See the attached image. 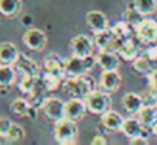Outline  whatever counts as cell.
Segmentation results:
<instances>
[{
    "instance_id": "obj_30",
    "label": "cell",
    "mask_w": 157,
    "mask_h": 145,
    "mask_svg": "<svg viewBox=\"0 0 157 145\" xmlns=\"http://www.w3.org/2000/svg\"><path fill=\"white\" fill-rule=\"evenodd\" d=\"M6 136H8L9 142H20L21 139H25L26 131H25V128L20 124H14L12 122L11 127H9V130L6 131Z\"/></svg>"
},
{
    "instance_id": "obj_28",
    "label": "cell",
    "mask_w": 157,
    "mask_h": 145,
    "mask_svg": "<svg viewBox=\"0 0 157 145\" xmlns=\"http://www.w3.org/2000/svg\"><path fill=\"white\" fill-rule=\"evenodd\" d=\"M122 17H124V20L125 22H128L133 28L145 17V15H142L137 9H136V6H134V2H131V3H128V8L124 11V14H122Z\"/></svg>"
},
{
    "instance_id": "obj_7",
    "label": "cell",
    "mask_w": 157,
    "mask_h": 145,
    "mask_svg": "<svg viewBox=\"0 0 157 145\" xmlns=\"http://www.w3.org/2000/svg\"><path fill=\"white\" fill-rule=\"evenodd\" d=\"M93 48H95V43H93V40L89 35L79 34V35H76V37H73L70 40V52H72V55H78V57L84 58V57L93 53Z\"/></svg>"
},
{
    "instance_id": "obj_34",
    "label": "cell",
    "mask_w": 157,
    "mask_h": 145,
    "mask_svg": "<svg viewBox=\"0 0 157 145\" xmlns=\"http://www.w3.org/2000/svg\"><path fill=\"white\" fill-rule=\"evenodd\" d=\"M130 144L133 145H148V138L145 135H140V136H136L133 139H130Z\"/></svg>"
},
{
    "instance_id": "obj_9",
    "label": "cell",
    "mask_w": 157,
    "mask_h": 145,
    "mask_svg": "<svg viewBox=\"0 0 157 145\" xmlns=\"http://www.w3.org/2000/svg\"><path fill=\"white\" fill-rule=\"evenodd\" d=\"M121 84H122V78L117 70H102L101 80H99L101 89H104L108 93H113L121 87Z\"/></svg>"
},
{
    "instance_id": "obj_18",
    "label": "cell",
    "mask_w": 157,
    "mask_h": 145,
    "mask_svg": "<svg viewBox=\"0 0 157 145\" xmlns=\"http://www.w3.org/2000/svg\"><path fill=\"white\" fill-rule=\"evenodd\" d=\"M43 69L44 72H51V73H56V75H66L64 72V60L61 57H58L56 53H51L44 58L43 61Z\"/></svg>"
},
{
    "instance_id": "obj_3",
    "label": "cell",
    "mask_w": 157,
    "mask_h": 145,
    "mask_svg": "<svg viewBox=\"0 0 157 145\" xmlns=\"http://www.w3.org/2000/svg\"><path fill=\"white\" fill-rule=\"evenodd\" d=\"M86 105H87V112L92 115H102L110 108L111 104V96L108 92H105L104 89H95L92 90L87 96L84 98Z\"/></svg>"
},
{
    "instance_id": "obj_4",
    "label": "cell",
    "mask_w": 157,
    "mask_h": 145,
    "mask_svg": "<svg viewBox=\"0 0 157 145\" xmlns=\"http://www.w3.org/2000/svg\"><path fill=\"white\" fill-rule=\"evenodd\" d=\"M134 37L142 45H151L157 43V20L144 17L136 26H134Z\"/></svg>"
},
{
    "instance_id": "obj_5",
    "label": "cell",
    "mask_w": 157,
    "mask_h": 145,
    "mask_svg": "<svg viewBox=\"0 0 157 145\" xmlns=\"http://www.w3.org/2000/svg\"><path fill=\"white\" fill-rule=\"evenodd\" d=\"M44 116L52 121V122H56L59 119L64 118V102L56 96H48L41 99V104H40Z\"/></svg>"
},
{
    "instance_id": "obj_15",
    "label": "cell",
    "mask_w": 157,
    "mask_h": 145,
    "mask_svg": "<svg viewBox=\"0 0 157 145\" xmlns=\"http://www.w3.org/2000/svg\"><path fill=\"white\" fill-rule=\"evenodd\" d=\"M145 130L147 128L142 125V122L139 121V118H127V119H124V124H122V128H121V131L128 139H133L136 136L145 135Z\"/></svg>"
},
{
    "instance_id": "obj_8",
    "label": "cell",
    "mask_w": 157,
    "mask_h": 145,
    "mask_svg": "<svg viewBox=\"0 0 157 145\" xmlns=\"http://www.w3.org/2000/svg\"><path fill=\"white\" fill-rule=\"evenodd\" d=\"M23 43H25V46L28 49L40 52V50H43V49L46 48L48 37H46V34L41 29L32 28V29L26 31V34L23 35Z\"/></svg>"
},
{
    "instance_id": "obj_33",
    "label": "cell",
    "mask_w": 157,
    "mask_h": 145,
    "mask_svg": "<svg viewBox=\"0 0 157 145\" xmlns=\"http://www.w3.org/2000/svg\"><path fill=\"white\" fill-rule=\"evenodd\" d=\"M145 57L153 63V61H157V43H151V45H147V49H145Z\"/></svg>"
},
{
    "instance_id": "obj_10",
    "label": "cell",
    "mask_w": 157,
    "mask_h": 145,
    "mask_svg": "<svg viewBox=\"0 0 157 145\" xmlns=\"http://www.w3.org/2000/svg\"><path fill=\"white\" fill-rule=\"evenodd\" d=\"M101 124L105 130L114 133V131H121L122 128V124H124V116L119 113V112H114V110H107L105 113L101 115Z\"/></svg>"
},
{
    "instance_id": "obj_13",
    "label": "cell",
    "mask_w": 157,
    "mask_h": 145,
    "mask_svg": "<svg viewBox=\"0 0 157 145\" xmlns=\"http://www.w3.org/2000/svg\"><path fill=\"white\" fill-rule=\"evenodd\" d=\"M86 23L93 32H99L108 28V20L101 11H89L86 14Z\"/></svg>"
},
{
    "instance_id": "obj_40",
    "label": "cell",
    "mask_w": 157,
    "mask_h": 145,
    "mask_svg": "<svg viewBox=\"0 0 157 145\" xmlns=\"http://www.w3.org/2000/svg\"><path fill=\"white\" fill-rule=\"evenodd\" d=\"M156 108H157V107H156Z\"/></svg>"
},
{
    "instance_id": "obj_38",
    "label": "cell",
    "mask_w": 157,
    "mask_h": 145,
    "mask_svg": "<svg viewBox=\"0 0 157 145\" xmlns=\"http://www.w3.org/2000/svg\"><path fill=\"white\" fill-rule=\"evenodd\" d=\"M6 144H9L8 136H6L5 133H0V145H6Z\"/></svg>"
},
{
    "instance_id": "obj_26",
    "label": "cell",
    "mask_w": 157,
    "mask_h": 145,
    "mask_svg": "<svg viewBox=\"0 0 157 145\" xmlns=\"http://www.w3.org/2000/svg\"><path fill=\"white\" fill-rule=\"evenodd\" d=\"M38 76L40 75H21V78L18 81V89L26 95L32 93L38 84Z\"/></svg>"
},
{
    "instance_id": "obj_11",
    "label": "cell",
    "mask_w": 157,
    "mask_h": 145,
    "mask_svg": "<svg viewBox=\"0 0 157 145\" xmlns=\"http://www.w3.org/2000/svg\"><path fill=\"white\" fill-rule=\"evenodd\" d=\"M121 57L116 50H99L98 53V66L102 70H117Z\"/></svg>"
},
{
    "instance_id": "obj_36",
    "label": "cell",
    "mask_w": 157,
    "mask_h": 145,
    "mask_svg": "<svg viewBox=\"0 0 157 145\" xmlns=\"http://www.w3.org/2000/svg\"><path fill=\"white\" fill-rule=\"evenodd\" d=\"M105 144H107V139H105L102 135H96L92 139V145H105Z\"/></svg>"
},
{
    "instance_id": "obj_31",
    "label": "cell",
    "mask_w": 157,
    "mask_h": 145,
    "mask_svg": "<svg viewBox=\"0 0 157 145\" xmlns=\"http://www.w3.org/2000/svg\"><path fill=\"white\" fill-rule=\"evenodd\" d=\"M142 98H144V105L157 107V92L156 90H150V89H147V90L142 93Z\"/></svg>"
},
{
    "instance_id": "obj_2",
    "label": "cell",
    "mask_w": 157,
    "mask_h": 145,
    "mask_svg": "<svg viewBox=\"0 0 157 145\" xmlns=\"http://www.w3.org/2000/svg\"><path fill=\"white\" fill-rule=\"evenodd\" d=\"M53 139L61 145H73L78 139V127L76 122L67 118H63L55 122L53 127Z\"/></svg>"
},
{
    "instance_id": "obj_23",
    "label": "cell",
    "mask_w": 157,
    "mask_h": 145,
    "mask_svg": "<svg viewBox=\"0 0 157 145\" xmlns=\"http://www.w3.org/2000/svg\"><path fill=\"white\" fill-rule=\"evenodd\" d=\"M64 76L63 75H56V73H51V72H44V75H43V78H41V81H43V86H44V89L46 90H56V89H59L61 86H63V80Z\"/></svg>"
},
{
    "instance_id": "obj_6",
    "label": "cell",
    "mask_w": 157,
    "mask_h": 145,
    "mask_svg": "<svg viewBox=\"0 0 157 145\" xmlns=\"http://www.w3.org/2000/svg\"><path fill=\"white\" fill-rule=\"evenodd\" d=\"M86 112H87V105H86L84 98L72 96L67 102H64V118L67 119L78 122L79 119L84 118Z\"/></svg>"
},
{
    "instance_id": "obj_16",
    "label": "cell",
    "mask_w": 157,
    "mask_h": 145,
    "mask_svg": "<svg viewBox=\"0 0 157 145\" xmlns=\"http://www.w3.org/2000/svg\"><path fill=\"white\" fill-rule=\"evenodd\" d=\"M122 107L125 108V112H128L131 115H137L139 110L144 107V98L139 93L128 92L122 96Z\"/></svg>"
},
{
    "instance_id": "obj_12",
    "label": "cell",
    "mask_w": 157,
    "mask_h": 145,
    "mask_svg": "<svg viewBox=\"0 0 157 145\" xmlns=\"http://www.w3.org/2000/svg\"><path fill=\"white\" fill-rule=\"evenodd\" d=\"M12 66H14L15 70L20 72L21 75H40V67H38V64H37L32 58L26 57L25 53H20L18 58L15 60V63H14Z\"/></svg>"
},
{
    "instance_id": "obj_19",
    "label": "cell",
    "mask_w": 157,
    "mask_h": 145,
    "mask_svg": "<svg viewBox=\"0 0 157 145\" xmlns=\"http://www.w3.org/2000/svg\"><path fill=\"white\" fill-rule=\"evenodd\" d=\"M20 52L12 43H0V64H14Z\"/></svg>"
},
{
    "instance_id": "obj_25",
    "label": "cell",
    "mask_w": 157,
    "mask_h": 145,
    "mask_svg": "<svg viewBox=\"0 0 157 145\" xmlns=\"http://www.w3.org/2000/svg\"><path fill=\"white\" fill-rule=\"evenodd\" d=\"M131 69H133L136 73H140V75H148V73L153 70L151 61H150L145 55H144V57L137 55V57L131 61Z\"/></svg>"
},
{
    "instance_id": "obj_22",
    "label": "cell",
    "mask_w": 157,
    "mask_h": 145,
    "mask_svg": "<svg viewBox=\"0 0 157 145\" xmlns=\"http://www.w3.org/2000/svg\"><path fill=\"white\" fill-rule=\"evenodd\" d=\"M21 11V0H0V14L3 17H15Z\"/></svg>"
},
{
    "instance_id": "obj_32",
    "label": "cell",
    "mask_w": 157,
    "mask_h": 145,
    "mask_svg": "<svg viewBox=\"0 0 157 145\" xmlns=\"http://www.w3.org/2000/svg\"><path fill=\"white\" fill-rule=\"evenodd\" d=\"M147 76V89L150 90H156L157 92V69H153Z\"/></svg>"
},
{
    "instance_id": "obj_21",
    "label": "cell",
    "mask_w": 157,
    "mask_h": 145,
    "mask_svg": "<svg viewBox=\"0 0 157 145\" xmlns=\"http://www.w3.org/2000/svg\"><path fill=\"white\" fill-rule=\"evenodd\" d=\"M137 118H139V121L142 122V125L145 128H150L157 121V108L156 107H151V105H144L139 110Z\"/></svg>"
},
{
    "instance_id": "obj_20",
    "label": "cell",
    "mask_w": 157,
    "mask_h": 145,
    "mask_svg": "<svg viewBox=\"0 0 157 145\" xmlns=\"http://www.w3.org/2000/svg\"><path fill=\"white\" fill-rule=\"evenodd\" d=\"M17 70L12 64H0V87H8L15 83Z\"/></svg>"
},
{
    "instance_id": "obj_17",
    "label": "cell",
    "mask_w": 157,
    "mask_h": 145,
    "mask_svg": "<svg viewBox=\"0 0 157 145\" xmlns=\"http://www.w3.org/2000/svg\"><path fill=\"white\" fill-rule=\"evenodd\" d=\"M116 52H117V55H119L121 58H124V60H127V61H133V60L139 55V46H137L136 40H133V38L130 37V38L122 40V43L119 45V48H117Z\"/></svg>"
},
{
    "instance_id": "obj_35",
    "label": "cell",
    "mask_w": 157,
    "mask_h": 145,
    "mask_svg": "<svg viewBox=\"0 0 157 145\" xmlns=\"http://www.w3.org/2000/svg\"><path fill=\"white\" fill-rule=\"evenodd\" d=\"M11 124H12V122H11L8 118H0V133H5V135H6V131L9 130Z\"/></svg>"
},
{
    "instance_id": "obj_24",
    "label": "cell",
    "mask_w": 157,
    "mask_h": 145,
    "mask_svg": "<svg viewBox=\"0 0 157 145\" xmlns=\"http://www.w3.org/2000/svg\"><path fill=\"white\" fill-rule=\"evenodd\" d=\"M111 31H113V34H114L117 38H122V40L130 38V37L134 34L133 26H131L128 22H125V20H121V22L114 23L113 28H111Z\"/></svg>"
},
{
    "instance_id": "obj_29",
    "label": "cell",
    "mask_w": 157,
    "mask_h": 145,
    "mask_svg": "<svg viewBox=\"0 0 157 145\" xmlns=\"http://www.w3.org/2000/svg\"><path fill=\"white\" fill-rule=\"evenodd\" d=\"M133 2L136 9L145 17L154 14L157 9V0H133Z\"/></svg>"
},
{
    "instance_id": "obj_39",
    "label": "cell",
    "mask_w": 157,
    "mask_h": 145,
    "mask_svg": "<svg viewBox=\"0 0 157 145\" xmlns=\"http://www.w3.org/2000/svg\"><path fill=\"white\" fill-rule=\"evenodd\" d=\"M150 131H151V133H153V135L157 138V121L153 124V125H151V127H150Z\"/></svg>"
},
{
    "instance_id": "obj_14",
    "label": "cell",
    "mask_w": 157,
    "mask_h": 145,
    "mask_svg": "<svg viewBox=\"0 0 157 145\" xmlns=\"http://www.w3.org/2000/svg\"><path fill=\"white\" fill-rule=\"evenodd\" d=\"M64 72H66V75H84L89 70L86 67L82 57L72 55L67 60H64Z\"/></svg>"
},
{
    "instance_id": "obj_27",
    "label": "cell",
    "mask_w": 157,
    "mask_h": 145,
    "mask_svg": "<svg viewBox=\"0 0 157 145\" xmlns=\"http://www.w3.org/2000/svg\"><path fill=\"white\" fill-rule=\"evenodd\" d=\"M32 104L29 102V99H25V98H17L11 102V112L17 116H28Z\"/></svg>"
},
{
    "instance_id": "obj_37",
    "label": "cell",
    "mask_w": 157,
    "mask_h": 145,
    "mask_svg": "<svg viewBox=\"0 0 157 145\" xmlns=\"http://www.w3.org/2000/svg\"><path fill=\"white\" fill-rule=\"evenodd\" d=\"M32 22H34V18H32V15H29V14H26V15L21 17V25H25V26H31Z\"/></svg>"
},
{
    "instance_id": "obj_1",
    "label": "cell",
    "mask_w": 157,
    "mask_h": 145,
    "mask_svg": "<svg viewBox=\"0 0 157 145\" xmlns=\"http://www.w3.org/2000/svg\"><path fill=\"white\" fill-rule=\"evenodd\" d=\"M63 87L72 96L86 98L92 90L96 89V83L87 73H84V75H67L66 80L63 81Z\"/></svg>"
}]
</instances>
